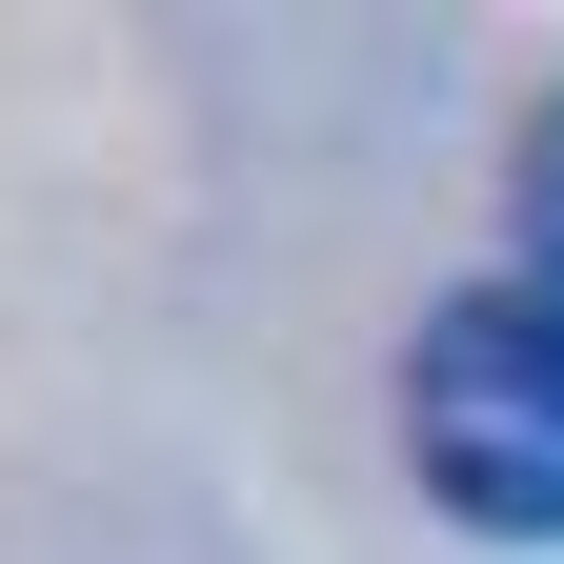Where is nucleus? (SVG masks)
Here are the masks:
<instances>
[{
  "label": "nucleus",
  "mask_w": 564,
  "mask_h": 564,
  "mask_svg": "<svg viewBox=\"0 0 564 564\" xmlns=\"http://www.w3.org/2000/svg\"><path fill=\"white\" fill-rule=\"evenodd\" d=\"M403 484L484 544H564V303L524 262L403 323Z\"/></svg>",
  "instance_id": "nucleus-1"
},
{
  "label": "nucleus",
  "mask_w": 564,
  "mask_h": 564,
  "mask_svg": "<svg viewBox=\"0 0 564 564\" xmlns=\"http://www.w3.org/2000/svg\"><path fill=\"white\" fill-rule=\"evenodd\" d=\"M505 242H524V282L564 303V82L524 101V141H505Z\"/></svg>",
  "instance_id": "nucleus-2"
}]
</instances>
